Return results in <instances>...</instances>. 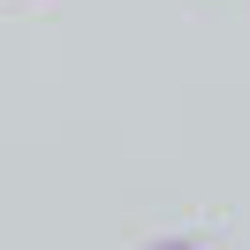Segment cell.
<instances>
[{
  "label": "cell",
  "instance_id": "6da1fadb",
  "mask_svg": "<svg viewBox=\"0 0 250 250\" xmlns=\"http://www.w3.org/2000/svg\"><path fill=\"white\" fill-rule=\"evenodd\" d=\"M152 250H212V243H152Z\"/></svg>",
  "mask_w": 250,
  "mask_h": 250
}]
</instances>
